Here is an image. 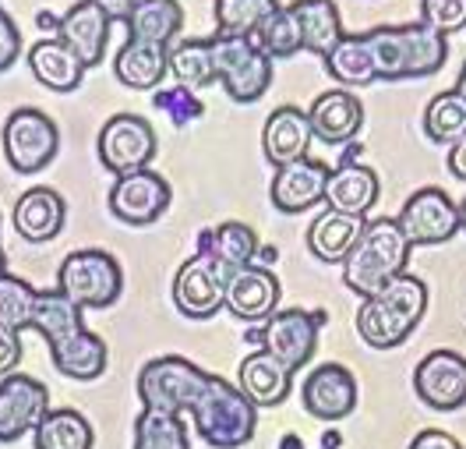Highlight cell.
<instances>
[{"label": "cell", "mask_w": 466, "mask_h": 449, "mask_svg": "<svg viewBox=\"0 0 466 449\" xmlns=\"http://www.w3.org/2000/svg\"><path fill=\"white\" fill-rule=\"evenodd\" d=\"M424 311H428V283L413 272H403L389 280L379 294L360 298L353 322H357V336L371 351H396L420 326Z\"/></svg>", "instance_id": "6da1fadb"}, {"label": "cell", "mask_w": 466, "mask_h": 449, "mask_svg": "<svg viewBox=\"0 0 466 449\" xmlns=\"http://www.w3.org/2000/svg\"><path fill=\"white\" fill-rule=\"evenodd\" d=\"M375 78L379 82H410V78H428L441 71L449 57V39L428 29L424 22L410 26H381V29L364 32Z\"/></svg>", "instance_id": "7a4b0ae2"}, {"label": "cell", "mask_w": 466, "mask_h": 449, "mask_svg": "<svg viewBox=\"0 0 466 449\" xmlns=\"http://www.w3.org/2000/svg\"><path fill=\"white\" fill-rule=\"evenodd\" d=\"M410 251H413V244L400 230L396 219H389V216L368 219L357 244H353V251H350L347 262H343V283H347V291H353L357 298L379 294L389 280H396V276L407 272Z\"/></svg>", "instance_id": "3957f363"}, {"label": "cell", "mask_w": 466, "mask_h": 449, "mask_svg": "<svg viewBox=\"0 0 466 449\" xmlns=\"http://www.w3.org/2000/svg\"><path fill=\"white\" fill-rule=\"evenodd\" d=\"M187 418H191V428L202 435V443H208L212 449H240L255 439L258 407L223 375H208Z\"/></svg>", "instance_id": "277c9868"}, {"label": "cell", "mask_w": 466, "mask_h": 449, "mask_svg": "<svg viewBox=\"0 0 466 449\" xmlns=\"http://www.w3.org/2000/svg\"><path fill=\"white\" fill-rule=\"evenodd\" d=\"M212 50V67H216V82L233 103H258L276 75V60L265 57L255 39L244 36H223L216 32L208 39Z\"/></svg>", "instance_id": "5b68a950"}, {"label": "cell", "mask_w": 466, "mask_h": 449, "mask_svg": "<svg viewBox=\"0 0 466 449\" xmlns=\"http://www.w3.org/2000/svg\"><path fill=\"white\" fill-rule=\"evenodd\" d=\"M205 379H208V372H202L198 364H191L180 354H163V358H152L138 372L135 390H138V400H142V411L187 418V411L195 407L198 393L205 390Z\"/></svg>", "instance_id": "8992f818"}, {"label": "cell", "mask_w": 466, "mask_h": 449, "mask_svg": "<svg viewBox=\"0 0 466 449\" xmlns=\"http://www.w3.org/2000/svg\"><path fill=\"white\" fill-rule=\"evenodd\" d=\"M57 291L64 298H71L82 311L86 308H110L120 291H124V270L110 251L103 248H86V251H71L57 270Z\"/></svg>", "instance_id": "52a82bcc"}, {"label": "cell", "mask_w": 466, "mask_h": 449, "mask_svg": "<svg viewBox=\"0 0 466 449\" xmlns=\"http://www.w3.org/2000/svg\"><path fill=\"white\" fill-rule=\"evenodd\" d=\"M4 156L7 167L22 178H32L39 170H46L60 152V131L50 114L35 110V107H22L11 117L4 120Z\"/></svg>", "instance_id": "ba28073f"}, {"label": "cell", "mask_w": 466, "mask_h": 449, "mask_svg": "<svg viewBox=\"0 0 466 449\" xmlns=\"http://www.w3.org/2000/svg\"><path fill=\"white\" fill-rule=\"evenodd\" d=\"M99 163L114 174V178H127L148 170V163L156 159V128L138 114H114L99 128Z\"/></svg>", "instance_id": "9c48e42d"}, {"label": "cell", "mask_w": 466, "mask_h": 449, "mask_svg": "<svg viewBox=\"0 0 466 449\" xmlns=\"http://www.w3.org/2000/svg\"><path fill=\"white\" fill-rule=\"evenodd\" d=\"M321 322H325L321 311L279 308L272 319L262 322V351H268L283 368H290L293 375H297L319 351Z\"/></svg>", "instance_id": "30bf717a"}, {"label": "cell", "mask_w": 466, "mask_h": 449, "mask_svg": "<svg viewBox=\"0 0 466 449\" xmlns=\"http://www.w3.org/2000/svg\"><path fill=\"white\" fill-rule=\"evenodd\" d=\"M170 199H174L170 180L156 174V170H138V174L114 180V188L106 195V206L127 227H152L156 219L167 216Z\"/></svg>", "instance_id": "8fae6325"}, {"label": "cell", "mask_w": 466, "mask_h": 449, "mask_svg": "<svg viewBox=\"0 0 466 449\" xmlns=\"http://www.w3.org/2000/svg\"><path fill=\"white\" fill-rule=\"evenodd\" d=\"M400 230L407 234V240L417 244H445L452 240L463 227H460V206L441 191V188H420L413 191L403 209L396 216Z\"/></svg>", "instance_id": "7c38bea8"}, {"label": "cell", "mask_w": 466, "mask_h": 449, "mask_svg": "<svg viewBox=\"0 0 466 449\" xmlns=\"http://www.w3.org/2000/svg\"><path fill=\"white\" fill-rule=\"evenodd\" d=\"M357 375L350 372L347 364H336V361H325L319 368H311L300 383V407L319 421H343L357 411Z\"/></svg>", "instance_id": "4fadbf2b"}, {"label": "cell", "mask_w": 466, "mask_h": 449, "mask_svg": "<svg viewBox=\"0 0 466 449\" xmlns=\"http://www.w3.org/2000/svg\"><path fill=\"white\" fill-rule=\"evenodd\" d=\"M50 411V390L39 379L22 372L0 379V443H18L22 435H32Z\"/></svg>", "instance_id": "5bb4252c"}, {"label": "cell", "mask_w": 466, "mask_h": 449, "mask_svg": "<svg viewBox=\"0 0 466 449\" xmlns=\"http://www.w3.org/2000/svg\"><path fill=\"white\" fill-rule=\"evenodd\" d=\"M413 393L431 411H460L466 407V358L438 347L413 368Z\"/></svg>", "instance_id": "9a60e30c"}, {"label": "cell", "mask_w": 466, "mask_h": 449, "mask_svg": "<svg viewBox=\"0 0 466 449\" xmlns=\"http://www.w3.org/2000/svg\"><path fill=\"white\" fill-rule=\"evenodd\" d=\"M279 298H283V283L276 270L268 266H244L227 276V294H223V308L240 322H265L279 311Z\"/></svg>", "instance_id": "2e32d148"}, {"label": "cell", "mask_w": 466, "mask_h": 449, "mask_svg": "<svg viewBox=\"0 0 466 449\" xmlns=\"http://www.w3.org/2000/svg\"><path fill=\"white\" fill-rule=\"evenodd\" d=\"M227 294V276L208 255H191L174 276V304L187 319H212L223 308Z\"/></svg>", "instance_id": "e0dca14e"}, {"label": "cell", "mask_w": 466, "mask_h": 449, "mask_svg": "<svg viewBox=\"0 0 466 449\" xmlns=\"http://www.w3.org/2000/svg\"><path fill=\"white\" fill-rule=\"evenodd\" d=\"M332 178V167L321 159H297L287 167H276V178L268 184V199L272 206L287 216L308 212L311 206L325 202V184Z\"/></svg>", "instance_id": "ac0fdd59"}, {"label": "cell", "mask_w": 466, "mask_h": 449, "mask_svg": "<svg viewBox=\"0 0 466 449\" xmlns=\"http://www.w3.org/2000/svg\"><path fill=\"white\" fill-rule=\"evenodd\" d=\"M308 120H311V131L319 142L339 149V146L357 142V135L364 131V103L350 89L321 92L308 107Z\"/></svg>", "instance_id": "d6986e66"}, {"label": "cell", "mask_w": 466, "mask_h": 449, "mask_svg": "<svg viewBox=\"0 0 466 449\" xmlns=\"http://www.w3.org/2000/svg\"><path fill=\"white\" fill-rule=\"evenodd\" d=\"M57 39H64L86 67H96L106 60V43H110V18L103 15V7H96L92 0H78L75 7H67L57 22Z\"/></svg>", "instance_id": "ffe728a7"}, {"label": "cell", "mask_w": 466, "mask_h": 449, "mask_svg": "<svg viewBox=\"0 0 466 449\" xmlns=\"http://www.w3.org/2000/svg\"><path fill=\"white\" fill-rule=\"evenodd\" d=\"M311 142H315V131H311L308 110H300V107H279L265 120L262 152L272 167H287V163H297V159H308Z\"/></svg>", "instance_id": "44dd1931"}, {"label": "cell", "mask_w": 466, "mask_h": 449, "mask_svg": "<svg viewBox=\"0 0 466 449\" xmlns=\"http://www.w3.org/2000/svg\"><path fill=\"white\" fill-rule=\"evenodd\" d=\"M114 71L120 86L138 92L163 89V82L170 78V46L163 43H148V39H131L116 50Z\"/></svg>", "instance_id": "7402d4cb"}, {"label": "cell", "mask_w": 466, "mask_h": 449, "mask_svg": "<svg viewBox=\"0 0 466 449\" xmlns=\"http://www.w3.org/2000/svg\"><path fill=\"white\" fill-rule=\"evenodd\" d=\"M64 219H67V206L60 199V191L39 184V188H29L18 202H15V212H11V223L18 230V238L29 240V244H46L54 240L64 230Z\"/></svg>", "instance_id": "603a6c76"}, {"label": "cell", "mask_w": 466, "mask_h": 449, "mask_svg": "<svg viewBox=\"0 0 466 449\" xmlns=\"http://www.w3.org/2000/svg\"><path fill=\"white\" fill-rule=\"evenodd\" d=\"M379 195V174L364 163H339L325 184V206L332 212H343V216H357V219H368Z\"/></svg>", "instance_id": "cb8c5ba5"}, {"label": "cell", "mask_w": 466, "mask_h": 449, "mask_svg": "<svg viewBox=\"0 0 466 449\" xmlns=\"http://www.w3.org/2000/svg\"><path fill=\"white\" fill-rule=\"evenodd\" d=\"M29 67H32V78L50 92H78L82 82H86V64L78 60V54L57 39H39L29 46Z\"/></svg>", "instance_id": "d4e9b609"}, {"label": "cell", "mask_w": 466, "mask_h": 449, "mask_svg": "<svg viewBox=\"0 0 466 449\" xmlns=\"http://www.w3.org/2000/svg\"><path fill=\"white\" fill-rule=\"evenodd\" d=\"M237 390L255 407H279L293 390V372L283 368L268 351H251L237 368Z\"/></svg>", "instance_id": "484cf974"}, {"label": "cell", "mask_w": 466, "mask_h": 449, "mask_svg": "<svg viewBox=\"0 0 466 449\" xmlns=\"http://www.w3.org/2000/svg\"><path fill=\"white\" fill-rule=\"evenodd\" d=\"M258 251H262L258 234L248 223H237V219H227L212 230H202V238H198V255H208L223 276L244 270V266H255Z\"/></svg>", "instance_id": "4316f807"}, {"label": "cell", "mask_w": 466, "mask_h": 449, "mask_svg": "<svg viewBox=\"0 0 466 449\" xmlns=\"http://www.w3.org/2000/svg\"><path fill=\"white\" fill-rule=\"evenodd\" d=\"M50 361H54L57 375L71 379V383H96L99 375H106L110 351H106L103 336H96L92 330H82L75 332L71 340L50 347Z\"/></svg>", "instance_id": "83f0119b"}, {"label": "cell", "mask_w": 466, "mask_h": 449, "mask_svg": "<svg viewBox=\"0 0 466 449\" xmlns=\"http://www.w3.org/2000/svg\"><path fill=\"white\" fill-rule=\"evenodd\" d=\"M368 219H357V216H343V212L325 209L321 216H315V223L308 227V251L329 262V266H343L347 255L353 251V244L360 238Z\"/></svg>", "instance_id": "f1b7e54d"}, {"label": "cell", "mask_w": 466, "mask_h": 449, "mask_svg": "<svg viewBox=\"0 0 466 449\" xmlns=\"http://www.w3.org/2000/svg\"><path fill=\"white\" fill-rule=\"evenodd\" d=\"M290 15L300 29V43L308 54L315 57H325L347 32H343V22H339V7L336 0H293Z\"/></svg>", "instance_id": "f546056e"}, {"label": "cell", "mask_w": 466, "mask_h": 449, "mask_svg": "<svg viewBox=\"0 0 466 449\" xmlns=\"http://www.w3.org/2000/svg\"><path fill=\"white\" fill-rule=\"evenodd\" d=\"M325 71L339 89H368L375 86V64H371V50L364 36H343L329 54H325Z\"/></svg>", "instance_id": "4dcf8cb0"}, {"label": "cell", "mask_w": 466, "mask_h": 449, "mask_svg": "<svg viewBox=\"0 0 466 449\" xmlns=\"http://www.w3.org/2000/svg\"><path fill=\"white\" fill-rule=\"evenodd\" d=\"M32 330L46 340V347H57L71 340L75 332L86 330V311L60 291H39L35 311H32Z\"/></svg>", "instance_id": "1f68e13d"}, {"label": "cell", "mask_w": 466, "mask_h": 449, "mask_svg": "<svg viewBox=\"0 0 466 449\" xmlns=\"http://www.w3.org/2000/svg\"><path fill=\"white\" fill-rule=\"evenodd\" d=\"M131 39H148L170 46L184 29V7L177 0H138L135 11L124 18Z\"/></svg>", "instance_id": "d6a6232c"}, {"label": "cell", "mask_w": 466, "mask_h": 449, "mask_svg": "<svg viewBox=\"0 0 466 449\" xmlns=\"http://www.w3.org/2000/svg\"><path fill=\"white\" fill-rule=\"evenodd\" d=\"M92 443H96V432L88 418L71 407H54L32 432L35 449H92Z\"/></svg>", "instance_id": "836d02e7"}, {"label": "cell", "mask_w": 466, "mask_h": 449, "mask_svg": "<svg viewBox=\"0 0 466 449\" xmlns=\"http://www.w3.org/2000/svg\"><path fill=\"white\" fill-rule=\"evenodd\" d=\"M170 78L184 89L198 92L208 89L216 82V67H212V50L208 39H177L170 46Z\"/></svg>", "instance_id": "e575fe53"}, {"label": "cell", "mask_w": 466, "mask_h": 449, "mask_svg": "<svg viewBox=\"0 0 466 449\" xmlns=\"http://www.w3.org/2000/svg\"><path fill=\"white\" fill-rule=\"evenodd\" d=\"M424 135L435 146H456L460 138H466V99L456 89L438 92L435 99L424 110Z\"/></svg>", "instance_id": "d590c367"}, {"label": "cell", "mask_w": 466, "mask_h": 449, "mask_svg": "<svg viewBox=\"0 0 466 449\" xmlns=\"http://www.w3.org/2000/svg\"><path fill=\"white\" fill-rule=\"evenodd\" d=\"M131 449H191L187 418L142 411L135 418V443H131Z\"/></svg>", "instance_id": "8d00e7d4"}, {"label": "cell", "mask_w": 466, "mask_h": 449, "mask_svg": "<svg viewBox=\"0 0 466 449\" xmlns=\"http://www.w3.org/2000/svg\"><path fill=\"white\" fill-rule=\"evenodd\" d=\"M283 7L279 0H216L212 15H216V26L223 36H244V39H255V32L262 29V22Z\"/></svg>", "instance_id": "74e56055"}, {"label": "cell", "mask_w": 466, "mask_h": 449, "mask_svg": "<svg viewBox=\"0 0 466 449\" xmlns=\"http://www.w3.org/2000/svg\"><path fill=\"white\" fill-rule=\"evenodd\" d=\"M35 298H39V291L32 287L29 280H22L15 272H0V330H32Z\"/></svg>", "instance_id": "f35d334b"}, {"label": "cell", "mask_w": 466, "mask_h": 449, "mask_svg": "<svg viewBox=\"0 0 466 449\" xmlns=\"http://www.w3.org/2000/svg\"><path fill=\"white\" fill-rule=\"evenodd\" d=\"M255 43H258V50L265 57L272 60H287L293 54H300L304 43H300V29L293 22L290 7H276L262 22V29L255 32Z\"/></svg>", "instance_id": "ab89813d"}, {"label": "cell", "mask_w": 466, "mask_h": 449, "mask_svg": "<svg viewBox=\"0 0 466 449\" xmlns=\"http://www.w3.org/2000/svg\"><path fill=\"white\" fill-rule=\"evenodd\" d=\"M152 107L163 110L174 128H184V124H191V120H198L205 114V103L198 99V92L184 89V86H170V89L163 86V89H156L152 92Z\"/></svg>", "instance_id": "60d3db41"}, {"label": "cell", "mask_w": 466, "mask_h": 449, "mask_svg": "<svg viewBox=\"0 0 466 449\" xmlns=\"http://www.w3.org/2000/svg\"><path fill=\"white\" fill-rule=\"evenodd\" d=\"M420 22L438 36L466 29V0H420Z\"/></svg>", "instance_id": "b9f144b4"}, {"label": "cell", "mask_w": 466, "mask_h": 449, "mask_svg": "<svg viewBox=\"0 0 466 449\" xmlns=\"http://www.w3.org/2000/svg\"><path fill=\"white\" fill-rule=\"evenodd\" d=\"M22 60V29L18 22L0 7V75Z\"/></svg>", "instance_id": "7bdbcfd3"}, {"label": "cell", "mask_w": 466, "mask_h": 449, "mask_svg": "<svg viewBox=\"0 0 466 449\" xmlns=\"http://www.w3.org/2000/svg\"><path fill=\"white\" fill-rule=\"evenodd\" d=\"M22 364V332L0 330V379L18 372Z\"/></svg>", "instance_id": "ee69618b"}, {"label": "cell", "mask_w": 466, "mask_h": 449, "mask_svg": "<svg viewBox=\"0 0 466 449\" xmlns=\"http://www.w3.org/2000/svg\"><path fill=\"white\" fill-rule=\"evenodd\" d=\"M410 449H463V443L452 435V432H441V428H424L410 439Z\"/></svg>", "instance_id": "f6af8a7d"}, {"label": "cell", "mask_w": 466, "mask_h": 449, "mask_svg": "<svg viewBox=\"0 0 466 449\" xmlns=\"http://www.w3.org/2000/svg\"><path fill=\"white\" fill-rule=\"evenodd\" d=\"M96 7H103V15L110 18V22H124L131 11H135V4L138 0H92Z\"/></svg>", "instance_id": "bcb514c9"}, {"label": "cell", "mask_w": 466, "mask_h": 449, "mask_svg": "<svg viewBox=\"0 0 466 449\" xmlns=\"http://www.w3.org/2000/svg\"><path fill=\"white\" fill-rule=\"evenodd\" d=\"M445 163H449V174L456 180H466V138H460L456 146H449V156H445Z\"/></svg>", "instance_id": "7dc6e473"}, {"label": "cell", "mask_w": 466, "mask_h": 449, "mask_svg": "<svg viewBox=\"0 0 466 449\" xmlns=\"http://www.w3.org/2000/svg\"><path fill=\"white\" fill-rule=\"evenodd\" d=\"M456 92L466 99V60H463V67H460V78H456Z\"/></svg>", "instance_id": "c3c4849f"}, {"label": "cell", "mask_w": 466, "mask_h": 449, "mask_svg": "<svg viewBox=\"0 0 466 449\" xmlns=\"http://www.w3.org/2000/svg\"><path fill=\"white\" fill-rule=\"evenodd\" d=\"M279 449H300V443H297V435H290V439H283V446Z\"/></svg>", "instance_id": "681fc988"}, {"label": "cell", "mask_w": 466, "mask_h": 449, "mask_svg": "<svg viewBox=\"0 0 466 449\" xmlns=\"http://www.w3.org/2000/svg\"><path fill=\"white\" fill-rule=\"evenodd\" d=\"M460 227H463V230H466V199H463V202H460Z\"/></svg>", "instance_id": "f907efd6"}, {"label": "cell", "mask_w": 466, "mask_h": 449, "mask_svg": "<svg viewBox=\"0 0 466 449\" xmlns=\"http://www.w3.org/2000/svg\"><path fill=\"white\" fill-rule=\"evenodd\" d=\"M0 272H7V255H4V248H0Z\"/></svg>", "instance_id": "816d5d0a"}]
</instances>
